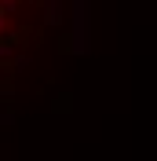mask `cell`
Here are the masks:
<instances>
[{
    "mask_svg": "<svg viewBox=\"0 0 157 161\" xmlns=\"http://www.w3.org/2000/svg\"><path fill=\"white\" fill-rule=\"evenodd\" d=\"M15 11V0H0V33H4V19Z\"/></svg>",
    "mask_w": 157,
    "mask_h": 161,
    "instance_id": "obj_1",
    "label": "cell"
}]
</instances>
